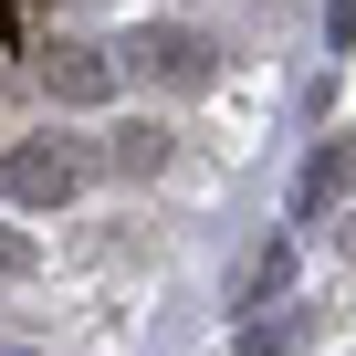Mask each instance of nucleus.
<instances>
[{
    "label": "nucleus",
    "mask_w": 356,
    "mask_h": 356,
    "mask_svg": "<svg viewBox=\"0 0 356 356\" xmlns=\"http://www.w3.org/2000/svg\"><path fill=\"white\" fill-rule=\"evenodd\" d=\"M126 53H136V74H157V84H178V95H200V84L220 74V53H210L200 32H178V22H157V32H136Z\"/></svg>",
    "instance_id": "nucleus-1"
},
{
    "label": "nucleus",
    "mask_w": 356,
    "mask_h": 356,
    "mask_svg": "<svg viewBox=\"0 0 356 356\" xmlns=\"http://www.w3.org/2000/svg\"><path fill=\"white\" fill-rule=\"evenodd\" d=\"M346 189H356V136H325V147L293 168V220H325Z\"/></svg>",
    "instance_id": "nucleus-2"
},
{
    "label": "nucleus",
    "mask_w": 356,
    "mask_h": 356,
    "mask_svg": "<svg viewBox=\"0 0 356 356\" xmlns=\"http://www.w3.org/2000/svg\"><path fill=\"white\" fill-rule=\"evenodd\" d=\"M74 178H84L74 147H22V157H11V200H32V210H42V200H74Z\"/></svg>",
    "instance_id": "nucleus-3"
},
{
    "label": "nucleus",
    "mask_w": 356,
    "mask_h": 356,
    "mask_svg": "<svg viewBox=\"0 0 356 356\" xmlns=\"http://www.w3.org/2000/svg\"><path fill=\"white\" fill-rule=\"evenodd\" d=\"M42 74H53L63 105H105V95H115V63H105V53H53Z\"/></svg>",
    "instance_id": "nucleus-4"
},
{
    "label": "nucleus",
    "mask_w": 356,
    "mask_h": 356,
    "mask_svg": "<svg viewBox=\"0 0 356 356\" xmlns=\"http://www.w3.org/2000/svg\"><path fill=\"white\" fill-rule=\"evenodd\" d=\"M283 273H293V241H262V252H252V273H241V293L262 304V293H283Z\"/></svg>",
    "instance_id": "nucleus-5"
},
{
    "label": "nucleus",
    "mask_w": 356,
    "mask_h": 356,
    "mask_svg": "<svg viewBox=\"0 0 356 356\" xmlns=\"http://www.w3.org/2000/svg\"><path fill=\"white\" fill-rule=\"evenodd\" d=\"M157 157H168L157 126H126V136H115V168H157Z\"/></svg>",
    "instance_id": "nucleus-6"
},
{
    "label": "nucleus",
    "mask_w": 356,
    "mask_h": 356,
    "mask_svg": "<svg viewBox=\"0 0 356 356\" xmlns=\"http://www.w3.org/2000/svg\"><path fill=\"white\" fill-rule=\"evenodd\" d=\"M325 42H335V53L356 42V0H325Z\"/></svg>",
    "instance_id": "nucleus-7"
}]
</instances>
